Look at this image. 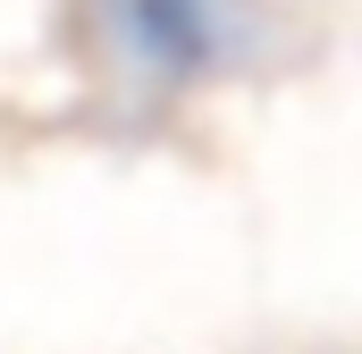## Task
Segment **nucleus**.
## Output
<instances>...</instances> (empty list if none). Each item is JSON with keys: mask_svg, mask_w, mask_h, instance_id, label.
<instances>
[{"mask_svg": "<svg viewBox=\"0 0 362 354\" xmlns=\"http://www.w3.org/2000/svg\"><path fill=\"white\" fill-rule=\"evenodd\" d=\"M245 0H85V42L135 85H202L245 59Z\"/></svg>", "mask_w": 362, "mask_h": 354, "instance_id": "obj_1", "label": "nucleus"}]
</instances>
